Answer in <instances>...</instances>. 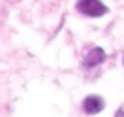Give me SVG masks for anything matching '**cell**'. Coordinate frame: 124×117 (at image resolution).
Wrapping results in <instances>:
<instances>
[{"label": "cell", "mask_w": 124, "mask_h": 117, "mask_svg": "<svg viewBox=\"0 0 124 117\" xmlns=\"http://www.w3.org/2000/svg\"><path fill=\"white\" fill-rule=\"evenodd\" d=\"M76 8L82 15H85V17H94V19L109 14L107 5H104L101 0H77Z\"/></svg>", "instance_id": "6da1fadb"}, {"label": "cell", "mask_w": 124, "mask_h": 117, "mask_svg": "<svg viewBox=\"0 0 124 117\" xmlns=\"http://www.w3.org/2000/svg\"><path fill=\"white\" fill-rule=\"evenodd\" d=\"M104 107H106V102L102 97L99 95H87L82 102V109L87 116H94V114H99L102 112Z\"/></svg>", "instance_id": "7a4b0ae2"}, {"label": "cell", "mask_w": 124, "mask_h": 117, "mask_svg": "<svg viewBox=\"0 0 124 117\" xmlns=\"http://www.w3.org/2000/svg\"><path fill=\"white\" fill-rule=\"evenodd\" d=\"M104 58H106L104 49H101V47H94V49L89 50L87 55L84 57V67H85V69L97 67V65H101V64L104 62Z\"/></svg>", "instance_id": "3957f363"}, {"label": "cell", "mask_w": 124, "mask_h": 117, "mask_svg": "<svg viewBox=\"0 0 124 117\" xmlns=\"http://www.w3.org/2000/svg\"><path fill=\"white\" fill-rule=\"evenodd\" d=\"M116 117H124V105H123V107H119V109L116 110Z\"/></svg>", "instance_id": "277c9868"}]
</instances>
